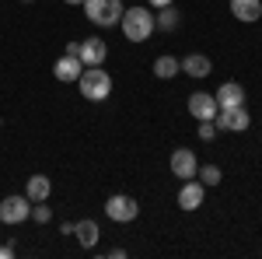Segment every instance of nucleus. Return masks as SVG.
Listing matches in <instances>:
<instances>
[{
	"instance_id": "nucleus-1",
	"label": "nucleus",
	"mask_w": 262,
	"mask_h": 259,
	"mask_svg": "<svg viewBox=\"0 0 262 259\" xmlns=\"http://www.w3.org/2000/svg\"><path fill=\"white\" fill-rule=\"evenodd\" d=\"M119 28L129 42H147L154 35V28H158V25H154V11H150V7H140V4H137V7H126L122 18H119Z\"/></svg>"
},
{
	"instance_id": "nucleus-2",
	"label": "nucleus",
	"mask_w": 262,
	"mask_h": 259,
	"mask_svg": "<svg viewBox=\"0 0 262 259\" xmlns=\"http://www.w3.org/2000/svg\"><path fill=\"white\" fill-rule=\"evenodd\" d=\"M77 88L88 102H105L112 95V77L105 67H84L81 77H77Z\"/></svg>"
},
{
	"instance_id": "nucleus-3",
	"label": "nucleus",
	"mask_w": 262,
	"mask_h": 259,
	"mask_svg": "<svg viewBox=\"0 0 262 259\" xmlns=\"http://www.w3.org/2000/svg\"><path fill=\"white\" fill-rule=\"evenodd\" d=\"M122 0H84V14L88 21H95L98 28H112V25H119L122 18Z\"/></svg>"
},
{
	"instance_id": "nucleus-4",
	"label": "nucleus",
	"mask_w": 262,
	"mask_h": 259,
	"mask_svg": "<svg viewBox=\"0 0 262 259\" xmlns=\"http://www.w3.org/2000/svg\"><path fill=\"white\" fill-rule=\"evenodd\" d=\"M105 214L116 224H133V221L140 217V203L133 196H126V193H116V196L105 200Z\"/></svg>"
},
{
	"instance_id": "nucleus-5",
	"label": "nucleus",
	"mask_w": 262,
	"mask_h": 259,
	"mask_svg": "<svg viewBox=\"0 0 262 259\" xmlns=\"http://www.w3.org/2000/svg\"><path fill=\"white\" fill-rule=\"evenodd\" d=\"M32 217V200L28 196H4L0 200V224H21Z\"/></svg>"
},
{
	"instance_id": "nucleus-6",
	"label": "nucleus",
	"mask_w": 262,
	"mask_h": 259,
	"mask_svg": "<svg viewBox=\"0 0 262 259\" xmlns=\"http://www.w3.org/2000/svg\"><path fill=\"white\" fill-rule=\"evenodd\" d=\"M213 123H217V130H227V133H242V130H248L252 116H248V109H245V105H231V109H217Z\"/></svg>"
},
{
	"instance_id": "nucleus-7",
	"label": "nucleus",
	"mask_w": 262,
	"mask_h": 259,
	"mask_svg": "<svg viewBox=\"0 0 262 259\" xmlns=\"http://www.w3.org/2000/svg\"><path fill=\"white\" fill-rule=\"evenodd\" d=\"M168 168H171V175L175 179H196V151H189V147H175L171 151V161H168Z\"/></svg>"
},
{
	"instance_id": "nucleus-8",
	"label": "nucleus",
	"mask_w": 262,
	"mask_h": 259,
	"mask_svg": "<svg viewBox=\"0 0 262 259\" xmlns=\"http://www.w3.org/2000/svg\"><path fill=\"white\" fill-rule=\"evenodd\" d=\"M217 98L210 95V91H196V95H189V116L196 123H203V119H213L217 116Z\"/></svg>"
},
{
	"instance_id": "nucleus-9",
	"label": "nucleus",
	"mask_w": 262,
	"mask_h": 259,
	"mask_svg": "<svg viewBox=\"0 0 262 259\" xmlns=\"http://www.w3.org/2000/svg\"><path fill=\"white\" fill-rule=\"evenodd\" d=\"M81 63L84 67H101L105 63V56H108V46H105V39H98V35H91V39L81 42Z\"/></svg>"
},
{
	"instance_id": "nucleus-10",
	"label": "nucleus",
	"mask_w": 262,
	"mask_h": 259,
	"mask_svg": "<svg viewBox=\"0 0 262 259\" xmlns=\"http://www.w3.org/2000/svg\"><path fill=\"white\" fill-rule=\"evenodd\" d=\"M203 196H206V186L200 179H185V186L179 189V207L182 210H200Z\"/></svg>"
},
{
	"instance_id": "nucleus-11",
	"label": "nucleus",
	"mask_w": 262,
	"mask_h": 259,
	"mask_svg": "<svg viewBox=\"0 0 262 259\" xmlns=\"http://www.w3.org/2000/svg\"><path fill=\"white\" fill-rule=\"evenodd\" d=\"M81 70H84L81 56H70V53H63L60 60H56V67H53V74H56L60 84H74V81L81 77Z\"/></svg>"
},
{
	"instance_id": "nucleus-12",
	"label": "nucleus",
	"mask_w": 262,
	"mask_h": 259,
	"mask_svg": "<svg viewBox=\"0 0 262 259\" xmlns=\"http://www.w3.org/2000/svg\"><path fill=\"white\" fill-rule=\"evenodd\" d=\"M213 98H217V105H221V109H231V105H245V88L238 84V81H224L221 88L213 91Z\"/></svg>"
},
{
	"instance_id": "nucleus-13",
	"label": "nucleus",
	"mask_w": 262,
	"mask_h": 259,
	"mask_svg": "<svg viewBox=\"0 0 262 259\" xmlns=\"http://www.w3.org/2000/svg\"><path fill=\"white\" fill-rule=\"evenodd\" d=\"M231 14L238 21H259L262 18V0H231Z\"/></svg>"
},
{
	"instance_id": "nucleus-14",
	"label": "nucleus",
	"mask_w": 262,
	"mask_h": 259,
	"mask_svg": "<svg viewBox=\"0 0 262 259\" xmlns=\"http://www.w3.org/2000/svg\"><path fill=\"white\" fill-rule=\"evenodd\" d=\"M182 63V70L189 74V77H210V70H213V63H210V56H203V53H192V56H185Z\"/></svg>"
},
{
	"instance_id": "nucleus-15",
	"label": "nucleus",
	"mask_w": 262,
	"mask_h": 259,
	"mask_svg": "<svg viewBox=\"0 0 262 259\" xmlns=\"http://www.w3.org/2000/svg\"><path fill=\"white\" fill-rule=\"evenodd\" d=\"M74 235H77V242H81L84 249H95L98 245V221H91V217H84L74 224Z\"/></svg>"
},
{
	"instance_id": "nucleus-16",
	"label": "nucleus",
	"mask_w": 262,
	"mask_h": 259,
	"mask_svg": "<svg viewBox=\"0 0 262 259\" xmlns=\"http://www.w3.org/2000/svg\"><path fill=\"white\" fill-rule=\"evenodd\" d=\"M53 193V182L46 179V175H32V179L25 182V196L32 200V203H39V200H49Z\"/></svg>"
},
{
	"instance_id": "nucleus-17",
	"label": "nucleus",
	"mask_w": 262,
	"mask_h": 259,
	"mask_svg": "<svg viewBox=\"0 0 262 259\" xmlns=\"http://www.w3.org/2000/svg\"><path fill=\"white\" fill-rule=\"evenodd\" d=\"M179 11H175V4H168V7H158V14H154V25L161 28V32H171V28H179Z\"/></svg>"
},
{
	"instance_id": "nucleus-18",
	"label": "nucleus",
	"mask_w": 262,
	"mask_h": 259,
	"mask_svg": "<svg viewBox=\"0 0 262 259\" xmlns=\"http://www.w3.org/2000/svg\"><path fill=\"white\" fill-rule=\"evenodd\" d=\"M179 70H182V63L175 56H158L154 60V77H161V81H171Z\"/></svg>"
},
{
	"instance_id": "nucleus-19",
	"label": "nucleus",
	"mask_w": 262,
	"mask_h": 259,
	"mask_svg": "<svg viewBox=\"0 0 262 259\" xmlns=\"http://www.w3.org/2000/svg\"><path fill=\"white\" fill-rule=\"evenodd\" d=\"M196 179L203 182V186H221V168L217 165H203V168H196Z\"/></svg>"
},
{
	"instance_id": "nucleus-20",
	"label": "nucleus",
	"mask_w": 262,
	"mask_h": 259,
	"mask_svg": "<svg viewBox=\"0 0 262 259\" xmlns=\"http://www.w3.org/2000/svg\"><path fill=\"white\" fill-rule=\"evenodd\" d=\"M32 221H39V224H49V221H53V210L46 207V200H39V203L32 207Z\"/></svg>"
},
{
	"instance_id": "nucleus-21",
	"label": "nucleus",
	"mask_w": 262,
	"mask_h": 259,
	"mask_svg": "<svg viewBox=\"0 0 262 259\" xmlns=\"http://www.w3.org/2000/svg\"><path fill=\"white\" fill-rule=\"evenodd\" d=\"M213 137H217V123H213V119H203L200 123V140H206V144H210Z\"/></svg>"
},
{
	"instance_id": "nucleus-22",
	"label": "nucleus",
	"mask_w": 262,
	"mask_h": 259,
	"mask_svg": "<svg viewBox=\"0 0 262 259\" xmlns=\"http://www.w3.org/2000/svg\"><path fill=\"white\" fill-rule=\"evenodd\" d=\"M63 53H70V56H77V53H81V42H67V49H63Z\"/></svg>"
},
{
	"instance_id": "nucleus-23",
	"label": "nucleus",
	"mask_w": 262,
	"mask_h": 259,
	"mask_svg": "<svg viewBox=\"0 0 262 259\" xmlns=\"http://www.w3.org/2000/svg\"><path fill=\"white\" fill-rule=\"evenodd\" d=\"M105 256H108V259H126V249H108Z\"/></svg>"
},
{
	"instance_id": "nucleus-24",
	"label": "nucleus",
	"mask_w": 262,
	"mask_h": 259,
	"mask_svg": "<svg viewBox=\"0 0 262 259\" xmlns=\"http://www.w3.org/2000/svg\"><path fill=\"white\" fill-rule=\"evenodd\" d=\"M14 256V249H11V245H0V259H11Z\"/></svg>"
},
{
	"instance_id": "nucleus-25",
	"label": "nucleus",
	"mask_w": 262,
	"mask_h": 259,
	"mask_svg": "<svg viewBox=\"0 0 262 259\" xmlns=\"http://www.w3.org/2000/svg\"><path fill=\"white\" fill-rule=\"evenodd\" d=\"M150 7H168V4H175V0H147Z\"/></svg>"
},
{
	"instance_id": "nucleus-26",
	"label": "nucleus",
	"mask_w": 262,
	"mask_h": 259,
	"mask_svg": "<svg viewBox=\"0 0 262 259\" xmlns=\"http://www.w3.org/2000/svg\"><path fill=\"white\" fill-rule=\"evenodd\" d=\"M63 4H84V0H63Z\"/></svg>"
},
{
	"instance_id": "nucleus-27",
	"label": "nucleus",
	"mask_w": 262,
	"mask_h": 259,
	"mask_svg": "<svg viewBox=\"0 0 262 259\" xmlns=\"http://www.w3.org/2000/svg\"><path fill=\"white\" fill-rule=\"evenodd\" d=\"M21 4H32V0H21Z\"/></svg>"
}]
</instances>
